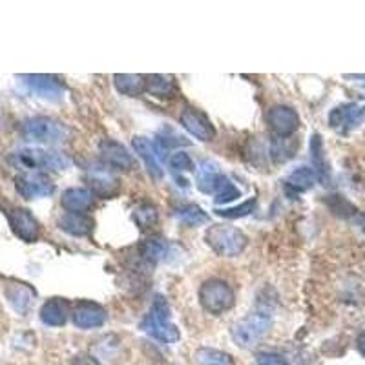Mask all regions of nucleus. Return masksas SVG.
<instances>
[{
	"label": "nucleus",
	"instance_id": "obj_1",
	"mask_svg": "<svg viewBox=\"0 0 365 365\" xmlns=\"http://www.w3.org/2000/svg\"><path fill=\"white\" fill-rule=\"evenodd\" d=\"M8 161L17 168H22L26 172H59L68 168V159L53 150H44V148H36V146H24L19 150L11 152Z\"/></svg>",
	"mask_w": 365,
	"mask_h": 365
},
{
	"label": "nucleus",
	"instance_id": "obj_2",
	"mask_svg": "<svg viewBox=\"0 0 365 365\" xmlns=\"http://www.w3.org/2000/svg\"><path fill=\"white\" fill-rule=\"evenodd\" d=\"M141 328L163 344H176L181 338L179 328L170 320V307L163 296H157L154 300L150 311L141 322Z\"/></svg>",
	"mask_w": 365,
	"mask_h": 365
},
{
	"label": "nucleus",
	"instance_id": "obj_3",
	"mask_svg": "<svg viewBox=\"0 0 365 365\" xmlns=\"http://www.w3.org/2000/svg\"><path fill=\"white\" fill-rule=\"evenodd\" d=\"M272 327V316L267 311H254L245 318L236 322L232 327V338L243 349H254L265 338Z\"/></svg>",
	"mask_w": 365,
	"mask_h": 365
},
{
	"label": "nucleus",
	"instance_id": "obj_4",
	"mask_svg": "<svg viewBox=\"0 0 365 365\" xmlns=\"http://www.w3.org/2000/svg\"><path fill=\"white\" fill-rule=\"evenodd\" d=\"M205 241L218 255L234 258L247 249V236L230 225H212L205 232Z\"/></svg>",
	"mask_w": 365,
	"mask_h": 365
},
{
	"label": "nucleus",
	"instance_id": "obj_5",
	"mask_svg": "<svg viewBox=\"0 0 365 365\" xmlns=\"http://www.w3.org/2000/svg\"><path fill=\"white\" fill-rule=\"evenodd\" d=\"M199 303L209 314L219 316V314L227 313V311L234 307V289L223 280H218V278L207 280L199 287Z\"/></svg>",
	"mask_w": 365,
	"mask_h": 365
},
{
	"label": "nucleus",
	"instance_id": "obj_6",
	"mask_svg": "<svg viewBox=\"0 0 365 365\" xmlns=\"http://www.w3.org/2000/svg\"><path fill=\"white\" fill-rule=\"evenodd\" d=\"M22 136L35 143H61L70 136V130L61 121L46 117V115H36L30 117L22 123Z\"/></svg>",
	"mask_w": 365,
	"mask_h": 365
},
{
	"label": "nucleus",
	"instance_id": "obj_7",
	"mask_svg": "<svg viewBox=\"0 0 365 365\" xmlns=\"http://www.w3.org/2000/svg\"><path fill=\"white\" fill-rule=\"evenodd\" d=\"M15 188L26 199L48 198L55 192V182L44 172H24L15 179Z\"/></svg>",
	"mask_w": 365,
	"mask_h": 365
},
{
	"label": "nucleus",
	"instance_id": "obj_8",
	"mask_svg": "<svg viewBox=\"0 0 365 365\" xmlns=\"http://www.w3.org/2000/svg\"><path fill=\"white\" fill-rule=\"evenodd\" d=\"M267 125L276 137H292L300 128V115L292 106L276 105L267 114Z\"/></svg>",
	"mask_w": 365,
	"mask_h": 365
},
{
	"label": "nucleus",
	"instance_id": "obj_9",
	"mask_svg": "<svg viewBox=\"0 0 365 365\" xmlns=\"http://www.w3.org/2000/svg\"><path fill=\"white\" fill-rule=\"evenodd\" d=\"M8 221L17 238L26 243H33L41 236V225L26 209H11L8 212Z\"/></svg>",
	"mask_w": 365,
	"mask_h": 365
},
{
	"label": "nucleus",
	"instance_id": "obj_10",
	"mask_svg": "<svg viewBox=\"0 0 365 365\" xmlns=\"http://www.w3.org/2000/svg\"><path fill=\"white\" fill-rule=\"evenodd\" d=\"M181 125L182 128L194 136L199 141H212L216 137V128L212 125V121L207 117V114L199 112L196 108H187L181 114Z\"/></svg>",
	"mask_w": 365,
	"mask_h": 365
},
{
	"label": "nucleus",
	"instance_id": "obj_11",
	"mask_svg": "<svg viewBox=\"0 0 365 365\" xmlns=\"http://www.w3.org/2000/svg\"><path fill=\"white\" fill-rule=\"evenodd\" d=\"M365 119V108L358 105H342L328 115V125L338 132H349Z\"/></svg>",
	"mask_w": 365,
	"mask_h": 365
},
{
	"label": "nucleus",
	"instance_id": "obj_12",
	"mask_svg": "<svg viewBox=\"0 0 365 365\" xmlns=\"http://www.w3.org/2000/svg\"><path fill=\"white\" fill-rule=\"evenodd\" d=\"M21 79L32 92H35L41 97H46V99L59 101L64 94V84L53 75L35 73V75H21Z\"/></svg>",
	"mask_w": 365,
	"mask_h": 365
},
{
	"label": "nucleus",
	"instance_id": "obj_13",
	"mask_svg": "<svg viewBox=\"0 0 365 365\" xmlns=\"http://www.w3.org/2000/svg\"><path fill=\"white\" fill-rule=\"evenodd\" d=\"M86 179H88L92 192L105 196V198L114 196L119 190V179L110 172V168L106 165H94V167H90Z\"/></svg>",
	"mask_w": 365,
	"mask_h": 365
},
{
	"label": "nucleus",
	"instance_id": "obj_14",
	"mask_svg": "<svg viewBox=\"0 0 365 365\" xmlns=\"http://www.w3.org/2000/svg\"><path fill=\"white\" fill-rule=\"evenodd\" d=\"M99 152L103 156V161L110 167L119 168V170H132L134 168V157L121 143L105 139V141H101Z\"/></svg>",
	"mask_w": 365,
	"mask_h": 365
},
{
	"label": "nucleus",
	"instance_id": "obj_15",
	"mask_svg": "<svg viewBox=\"0 0 365 365\" xmlns=\"http://www.w3.org/2000/svg\"><path fill=\"white\" fill-rule=\"evenodd\" d=\"M73 324L79 328H97L106 324V311L97 303L83 302L73 311Z\"/></svg>",
	"mask_w": 365,
	"mask_h": 365
},
{
	"label": "nucleus",
	"instance_id": "obj_16",
	"mask_svg": "<svg viewBox=\"0 0 365 365\" xmlns=\"http://www.w3.org/2000/svg\"><path fill=\"white\" fill-rule=\"evenodd\" d=\"M229 182L214 161H205L198 170V188L205 194H218Z\"/></svg>",
	"mask_w": 365,
	"mask_h": 365
},
{
	"label": "nucleus",
	"instance_id": "obj_17",
	"mask_svg": "<svg viewBox=\"0 0 365 365\" xmlns=\"http://www.w3.org/2000/svg\"><path fill=\"white\" fill-rule=\"evenodd\" d=\"M132 146H134V150H136L137 156L141 157V161L145 163L146 170H148V174H150L152 178H156V179L161 178L163 176L161 163H159V156H157L156 146L152 145L150 139L137 136V137H134Z\"/></svg>",
	"mask_w": 365,
	"mask_h": 365
},
{
	"label": "nucleus",
	"instance_id": "obj_18",
	"mask_svg": "<svg viewBox=\"0 0 365 365\" xmlns=\"http://www.w3.org/2000/svg\"><path fill=\"white\" fill-rule=\"evenodd\" d=\"M92 201H94V192L90 188L81 187H73L64 190L63 198H61L63 209L68 210V212H75V214H83L84 210H88Z\"/></svg>",
	"mask_w": 365,
	"mask_h": 365
},
{
	"label": "nucleus",
	"instance_id": "obj_19",
	"mask_svg": "<svg viewBox=\"0 0 365 365\" xmlns=\"http://www.w3.org/2000/svg\"><path fill=\"white\" fill-rule=\"evenodd\" d=\"M70 309L68 303L61 300V298H52L48 300L41 309V320L44 325L50 327H63L68 320Z\"/></svg>",
	"mask_w": 365,
	"mask_h": 365
},
{
	"label": "nucleus",
	"instance_id": "obj_20",
	"mask_svg": "<svg viewBox=\"0 0 365 365\" xmlns=\"http://www.w3.org/2000/svg\"><path fill=\"white\" fill-rule=\"evenodd\" d=\"M59 229L64 230L66 234L75 236V238H83L88 236L94 229V221L86 214H75V212H66L59 219Z\"/></svg>",
	"mask_w": 365,
	"mask_h": 365
},
{
	"label": "nucleus",
	"instance_id": "obj_21",
	"mask_svg": "<svg viewBox=\"0 0 365 365\" xmlns=\"http://www.w3.org/2000/svg\"><path fill=\"white\" fill-rule=\"evenodd\" d=\"M145 92L159 99H170L178 95V84L172 75H146Z\"/></svg>",
	"mask_w": 365,
	"mask_h": 365
},
{
	"label": "nucleus",
	"instance_id": "obj_22",
	"mask_svg": "<svg viewBox=\"0 0 365 365\" xmlns=\"http://www.w3.org/2000/svg\"><path fill=\"white\" fill-rule=\"evenodd\" d=\"M114 84L119 94L136 97L146 90V77L139 73H115Z\"/></svg>",
	"mask_w": 365,
	"mask_h": 365
},
{
	"label": "nucleus",
	"instance_id": "obj_23",
	"mask_svg": "<svg viewBox=\"0 0 365 365\" xmlns=\"http://www.w3.org/2000/svg\"><path fill=\"white\" fill-rule=\"evenodd\" d=\"M316 178H318V174H316L314 168L300 167L294 172L289 174V178L285 179V187L292 190V192H307V190L314 187Z\"/></svg>",
	"mask_w": 365,
	"mask_h": 365
},
{
	"label": "nucleus",
	"instance_id": "obj_24",
	"mask_svg": "<svg viewBox=\"0 0 365 365\" xmlns=\"http://www.w3.org/2000/svg\"><path fill=\"white\" fill-rule=\"evenodd\" d=\"M6 296L10 300V303L19 311V313H26L28 309L32 307L33 302V291L26 287L24 283H11L10 287L6 289Z\"/></svg>",
	"mask_w": 365,
	"mask_h": 365
},
{
	"label": "nucleus",
	"instance_id": "obj_25",
	"mask_svg": "<svg viewBox=\"0 0 365 365\" xmlns=\"http://www.w3.org/2000/svg\"><path fill=\"white\" fill-rule=\"evenodd\" d=\"M196 362L198 365H236L229 353L212 347H199L196 351Z\"/></svg>",
	"mask_w": 365,
	"mask_h": 365
},
{
	"label": "nucleus",
	"instance_id": "obj_26",
	"mask_svg": "<svg viewBox=\"0 0 365 365\" xmlns=\"http://www.w3.org/2000/svg\"><path fill=\"white\" fill-rule=\"evenodd\" d=\"M176 218L187 227H199V225L209 223V214L203 209H199L198 205H185L176 210Z\"/></svg>",
	"mask_w": 365,
	"mask_h": 365
},
{
	"label": "nucleus",
	"instance_id": "obj_27",
	"mask_svg": "<svg viewBox=\"0 0 365 365\" xmlns=\"http://www.w3.org/2000/svg\"><path fill=\"white\" fill-rule=\"evenodd\" d=\"M296 150H298V141L294 143L291 137H276V139L272 141L271 146L272 157H274V161L276 163H283L287 161V159H291Z\"/></svg>",
	"mask_w": 365,
	"mask_h": 365
},
{
	"label": "nucleus",
	"instance_id": "obj_28",
	"mask_svg": "<svg viewBox=\"0 0 365 365\" xmlns=\"http://www.w3.org/2000/svg\"><path fill=\"white\" fill-rule=\"evenodd\" d=\"M134 221H136L137 227L141 230L152 229V227L157 225V221H159L157 209L150 203H145L141 205V207H137V209L134 210Z\"/></svg>",
	"mask_w": 365,
	"mask_h": 365
},
{
	"label": "nucleus",
	"instance_id": "obj_29",
	"mask_svg": "<svg viewBox=\"0 0 365 365\" xmlns=\"http://www.w3.org/2000/svg\"><path fill=\"white\" fill-rule=\"evenodd\" d=\"M167 252V245L159 240H148L141 245V255L143 260L148 263H157Z\"/></svg>",
	"mask_w": 365,
	"mask_h": 365
},
{
	"label": "nucleus",
	"instance_id": "obj_30",
	"mask_svg": "<svg viewBox=\"0 0 365 365\" xmlns=\"http://www.w3.org/2000/svg\"><path fill=\"white\" fill-rule=\"evenodd\" d=\"M168 167L172 168L174 172H192L194 170V161L192 157L188 156L187 152H176V154H172L170 156V159H168Z\"/></svg>",
	"mask_w": 365,
	"mask_h": 365
},
{
	"label": "nucleus",
	"instance_id": "obj_31",
	"mask_svg": "<svg viewBox=\"0 0 365 365\" xmlns=\"http://www.w3.org/2000/svg\"><path fill=\"white\" fill-rule=\"evenodd\" d=\"M254 209H255V199H249V201H245V203H241L240 207L221 209V210H216V212H218V216H221V218L236 219V218H245V216L251 214Z\"/></svg>",
	"mask_w": 365,
	"mask_h": 365
},
{
	"label": "nucleus",
	"instance_id": "obj_32",
	"mask_svg": "<svg viewBox=\"0 0 365 365\" xmlns=\"http://www.w3.org/2000/svg\"><path fill=\"white\" fill-rule=\"evenodd\" d=\"M240 196H241L240 190H238V188H236L234 185L229 181L223 188H221V190H219L218 194H216V203L218 205L230 203V201H234V199L240 198Z\"/></svg>",
	"mask_w": 365,
	"mask_h": 365
},
{
	"label": "nucleus",
	"instance_id": "obj_33",
	"mask_svg": "<svg viewBox=\"0 0 365 365\" xmlns=\"http://www.w3.org/2000/svg\"><path fill=\"white\" fill-rule=\"evenodd\" d=\"M255 365H291L285 356L276 355V353H269V355H260Z\"/></svg>",
	"mask_w": 365,
	"mask_h": 365
},
{
	"label": "nucleus",
	"instance_id": "obj_34",
	"mask_svg": "<svg viewBox=\"0 0 365 365\" xmlns=\"http://www.w3.org/2000/svg\"><path fill=\"white\" fill-rule=\"evenodd\" d=\"M72 365H101L97 362V358H94L92 355H77L72 360Z\"/></svg>",
	"mask_w": 365,
	"mask_h": 365
},
{
	"label": "nucleus",
	"instance_id": "obj_35",
	"mask_svg": "<svg viewBox=\"0 0 365 365\" xmlns=\"http://www.w3.org/2000/svg\"><path fill=\"white\" fill-rule=\"evenodd\" d=\"M356 347H358V351H360L362 355L365 356V331L360 334V336H358V342H356Z\"/></svg>",
	"mask_w": 365,
	"mask_h": 365
}]
</instances>
